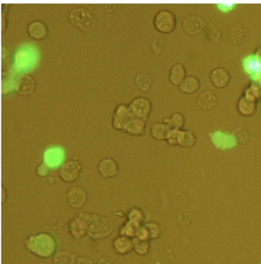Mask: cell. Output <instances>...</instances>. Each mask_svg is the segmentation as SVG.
<instances>
[{"instance_id": "cell-4", "label": "cell", "mask_w": 261, "mask_h": 264, "mask_svg": "<svg viewBox=\"0 0 261 264\" xmlns=\"http://www.w3.org/2000/svg\"><path fill=\"white\" fill-rule=\"evenodd\" d=\"M154 27L162 33H171L177 26L176 14L169 9L158 11L154 18Z\"/></svg>"}, {"instance_id": "cell-9", "label": "cell", "mask_w": 261, "mask_h": 264, "mask_svg": "<svg viewBox=\"0 0 261 264\" xmlns=\"http://www.w3.org/2000/svg\"><path fill=\"white\" fill-rule=\"evenodd\" d=\"M36 88V79L29 73H23L15 79V90L20 96H32Z\"/></svg>"}, {"instance_id": "cell-5", "label": "cell", "mask_w": 261, "mask_h": 264, "mask_svg": "<svg viewBox=\"0 0 261 264\" xmlns=\"http://www.w3.org/2000/svg\"><path fill=\"white\" fill-rule=\"evenodd\" d=\"M83 171V164L78 159H69L60 167L58 175L64 182L72 184L79 179Z\"/></svg>"}, {"instance_id": "cell-28", "label": "cell", "mask_w": 261, "mask_h": 264, "mask_svg": "<svg viewBox=\"0 0 261 264\" xmlns=\"http://www.w3.org/2000/svg\"><path fill=\"white\" fill-rule=\"evenodd\" d=\"M78 256L68 251L56 253L53 257V264H76Z\"/></svg>"}, {"instance_id": "cell-13", "label": "cell", "mask_w": 261, "mask_h": 264, "mask_svg": "<svg viewBox=\"0 0 261 264\" xmlns=\"http://www.w3.org/2000/svg\"><path fill=\"white\" fill-rule=\"evenodd\" d=\"M206 22L197 15H189L182 21V29L190 35H195L202 32L206 27Z\"/></svg>"}, {"instance_id": "cell-20", "label": "cell", "mask_w": 261, "mask_h": 264, "mask_svg": "<svg viewBox=\"0 0 261 264\" xmlns=\"http://www.w3.org/2000/svg\"><path fill=\"white\" fill-rule=\"evenodd\" d=\"M217 102H219V99L217 95L210 90L202 91L197 99V104L199 108L205 111H210L215 108Z\"/></svg>"}, {"instance_id": "cell-14", "label": "cell", "mask_w": 261, "mask_h": 264, "mask_svg": "<svg viewBox=\"0 0 261 264\" xmlns=\"http://www.w3.org/2000/svg\"><path fill=\"white\" fill-rule=\"evenodd\" d=\"M97 170L104 178H115L120 172L118 162L113 158H104L100 160L97 165Z\"/></svg>"}, {"instance_id": "cell-7", "label": "cell", "mask_w": 261, "mask_h": 264, "mask_svg": "<svg viewBox=\"0 0 261 264\" xmlns=\"http://www.w3.org/2000/svg\"><path fill=\"white\" fill-rule=\"evenodd\" d=\"M166 141L170 145L191 147L195 144L197 138L194 132L189 130L171 129Z\"/></svg>"}, {"instance_id": "cell-38", "label": "cell", "mask_w": 261, "mask_h": 264, "mask_svg": "<svg viewBox=\"0 0 261 264\" xmlns=\"http://www.w3.org/2000/svg\"><path fill=\"white\" fill-rule=\"evenodd\" d=\"M236 3L225 2V3H219L217 4V7L222 12H228L232 10L235 7Z\"/></svg>"}, {"instance_id": "cell-18", "label": "cell", "mask_w": 261, "mask_h": 264, "mask_svg": "<svg viewBox=\"0 0 261 264\" xmlns=\"http://www.w3.org/2000/svg\"><path fill=\"white\" fill-rule=\"evenodd\" d=\"M147 122V120L132 115L123 131L134 136H141L146 131Z\"/></svg>"}, {"instance_id": "cell-21", "label": "cell", "mask_w": 261, "mask_h": 264, "mask_svg": "<svg viewBox=\"0 0 261 264\" xmlns=\"http://www.w3.org/2000/svg\"><path fill=\"white\" fill-rule=\"evenodd\" d=\"M113 248L119 255H126L134 251V239L124 236H119L113 242Z\"/></svg>"}, {"instance_id": "cell-1", "label": "cell", "mask_w": 261, "mask_h": 264, "mask_svg": "<svg viewBox=\"0 0 261 264\" xmlns=\"http://www.w3.org/2000/svg\"><path fill=\"white\" fill-rule=\"evenodd\" d=\"M25 246L31 254L39 258L54 257L58 251V243L56 237L49 232H40L29 236Z\"/></svg>"}, {"instance_id": "cell-19", "label": "cell", "mask_w": 261, "mask_h": 264, "mask_svg": "<svg viewBox=\"0 0 261 264\" xmlns=\"http://www.w3.org/2000/svg\"><path fill=\"white\" fill-rule=\"evenodd\" d=\"M69 232L75 238L81 239L88 235V223L81 214L71 221Z\"/></svg>"}, {"instance_id": "cell-32", "label": "cell", "mask_w": 261, "mask_h": 264, "mask_svg": "<svg viewBox=\"0 0 261 264\" xmlns=\"http://www.w3.org/2000/svg\"><path fill=\"white\" fill-rule=\"evenodd\" d=\"M150 249L151 245L149 241L140 240L138 239L134 238V251L137 255L141 256V257L147 255L150 251Z\"/></svg>"}, {"instance_id": "cell-24", "label": "cell", "mask_w": 261, "mask_h": 264, "mask_svg": "<svg viewBox=\"0 0 261 264\" xmlns=\"http://www.w3.org/2000/svg\"><path fill=\"white\" fill-rule=\"evenodd\" d=\"M187 70L182 63H178L174 64L170 68L169 74V82L172 85L179 86L187 77Z\"/></svg>"}, {"instance_id": "cell-25", "label": "cell", "mask_w": 261, "mask_h": 264, "mask_svg": "<svg viewBox=\"0 0 261 264\" xmlns=\"http://www.w3.org/2000/svg\"><path fill=\"white\" fill-rule=\"evenodd\" d=\"M179 87V90L185 94H194L200 88L201 82L196 76H188Z\"/></svg>"}, {"instance_id": "cell-17", "label": "cell", "mask_w": 261, "mask_h": 264, "mask_svg": "<svg viewBox=\"0 0 261 264\" xmlns=\"http://www.w3.org/2000/svg\"><path fill=\"white\" fill-rule=\"evenodd\" d=\"M245 71L254 80L261 77V59L255 55H250L243 60Z\"/></svg>"}, {"instance_id": "cell-33", "label": "cell", "mask_w": 261, "mask_h": 264, "mask_svg": "<svg viewBox=\"0 0 261 264\" xmlns=\"http://www.w3.org/2000/svg\"><path fill=\"white\" fill-rule=\"evenodd\" d=\"M143 225L149 233V240H156L161 236L163 231L161 227L157 222L149 221Z\"/></svg>"}, {"instance_id": "cell-16", "label": "cell", "mask_w": 261, "mask_h": 264, "mask_svg": "<svg viewBox=\"0 0 261 264\" xmlns=\"http://www.w3.org/2000/svg\"><path fill=\"white\" fill-rule=\"evenodd\" d=\"M210 80L216 88H224L231 82V76L228 69L223 67L214 68L210 73Z\"/></svg>"}, {"instance_id": "cell-35", "label": "cell", "mask_w": 261, "mask_h": 264, "mask_svg": "<svg viewBox=\"0 0 261 264\" xmlns=\"http://www.w3.org/2000/svg\"><path fill=\"white\" fill-rule=\"evenodd\" d=\"M51 168L46 164L42 162L36 167V174L40 178H46L50 174Z\"/></svg>"}, {"instance_id": "cell-29", "label": "cell", "mask_w": 261, "mask_h": 264, "mask_svg": "<svg viewBox=\"0 0 261 264\" xmlns=\"http://www.w3.org/2000/svg\"><path fill=\"white\" fill-rule=\"evenodd\" d=\"M30 52L26 49H20L15 54V68L17 69H24L27 68L28 66L30 65L32 62H30Z\"/></svg>"}, {"instance_id": "cell-6", "label": "cell", "mask_w": 261, "mask_h": 264, "mask_svg": "<svg viewBox=\"0 0 261 264\" xmlns=\"http://www.w3.org/2000/svg\"><path fill=\"white\" fill-rule=\"evenodd\" d=\"M66 152L61 145H53L47 147L43 152V162L51 169L58 168L66 162Z\"/></svg>"}, {"instance_id": "cell-15", "label": "cell", "mask_w": 261, "mask_h": 264, "mask_svg": "<svg viewBox=\"0 0 261 264\" xmlns=\"http://www.w3.org/2000/svg\"><path fill=\"white\" fill-rule=\"evenodd\" d=\"M27 32L31 38L40 41L45 40L49 35V28L43 20H35L28 25Z\"/></svg>"}, {"instance_id": "cell-42", "label": "cell", "mask_w": 261, "mask_h": 264, "mask_svg": "<svg viewBox=\"0 0 261 264\" xmlns=\"http://www.w3.org/2000/svg\"><path fill=\"white\" fill-rule=\"evenodd\" d=\"M254 55H257V56H258L259 58L261 59V48H259V49H257V50H256Z\"/></svg>"}, {"instance_id": "cell-8", "label": "cell", "mask_w": 261, "mask_h": 264, "mask_svg": "<svg viewBox=\"0 0 261 264\" xmlns=\"http://www.w3.org/2000/svg\"><path fill=\"white\" fill-rule=\"evenodd\" d=\"M129 107L133 116L148 121L152 113L154 105L150 99L144 96H138L131 101Z\"/></svg>"}, {"instance_id": "cell-36", "label": "cell", "mask_w": 261, "mask_h": 264, "mask_svg": "<svg viewBox=\"0 0 261 264\" xmlns=\"http://www.w3.org/2000/svg\"><path fill=\"white\" fill-rule=\"evenodd\" d=\"M208 37L210 40L213 42H219L222 39V32L219 29L213 28L208 31Z\"/></svg>"}, {"instance_id": "cell-11", "label": "cell", "mask_w": 261, "mask_h": 264, "mask_svg": "<svg viewBox=\"0 0 261 264\" xmlns=\"http://www.w3.org/2000/svg\"><path fill=\"white\" fill-rule=\"evenodd\" d=\"M211 142L217 148L228 150L234 148L237 144V140L234 134L229 132L217 131L210 134Z\"/></svg>"}, {"instance_id": "cell-39", "label": "cell", "mask_w": 261, "mask_h": 264, "mask_svg": "<svg viewBox=\"0 0 261 264\" xmlns=\"http://www.w3.org/2000/svg\"><path fill=\"white\" fill-rule=\"evenodd\" d=\"M76 264H96L94 260L91 257H87V256H81L78 257L77 260Z\"/></svg>"}, {"instance_id": "cell-2", "label": "cell", "mask_w": 261, "mask_h": 264, "mask_svg": "<svg viewBox=\"0 0 261 264\" xmlns=\"http://www.w3.org/2000/svg\"><path fill=\"white\" fill-rule=\"evenodd\" d=\"M88 223V235L94 240L109 237L114 231V224L109 218L97 214L81 213Z\"/></svg>"}, {"instance_id": "cell-27", "label": "cell", "mask_w": 261, "mask_h": 264, "mask_svg": "<svg viewBox=\"0 0 261 264\" xmlns=\"http://www.w3.org/2000/svg\"><path fill=\"white\" fill-rule=\"evenodd\" d=\"M171 128L167 124L164 122H154L150 127V134L153 138L159 141L167 139L168 135Z\"/></svg>"}, {"instance_id": "cell-3", "label": "cell", "mask_w": 261, "mask_h": 264, "mask_svg": "<svg viewBox=\"0 0 261 264\" xmlns=\"http://www.w3.org/2000/svg\"><path fill=\"white\" fill-rule=\"evenodd\" d=\"M69 20L72 26L84 32H92L97 26V20L91 11L84 7H75L70 11Z\"/></svg>"}, {"instance_id": "cell-26", "label": "cell", "mask_w": 261, "mask_h": 264, "mask_svg": "<svg viewBox=\"0 0 261 264\" xmlns=\"http://www.w3.org/2000/svg\"><path fill=\"white\" fill-rule=\"evenodd\" d=\"M134 83L139 89L148 92L150 91L154 85V79L149 73L139 72L136 74Z\"/></svg>"}, {"instance_id": "cell-40", "label": "cell", "mask_w": 261, "mask_h": 264, "mask_svg": "<svg viewBox=\"0 0 261 264\" xmlns=\"http://www.w3.org/2000/svg\"><path fill=\"white\" fill-rule=\"evenodd\" d=\"M96 264H116L115 261L113 260V258L110 257H102L99 259L98 261Z\"/></svg>"}, {"instance_id": "cell-30", "label": "cell", "mask_w": 261, "mask_h": 264, "mask_svg": "<svg viewBox=\"0 0 261 264\" xmlns=\"http://www.w3.org/2000/svg\"><path fill=\"white\" fill-rule=\"evenodd\" d=\"M142 226L137 224L135 222L128 220L120 229V236L134 239L137 237V232Z\"/></svg>"}, {"instance_id": "cell-12", "label": "cell", "mask_w": 261, "mask_h": 264, "mask_svg": "<svg viewBox=\"0 0 261 264\" xmlns=\"http://www.w3.org/2000/svg\"><path fill=\"white\" fill-rule=\"evenodd\" d=\"M132 116L129 105L125 103L119 104L115 109L112 118V125L115 129L123 131L128 121Z\"/></svg>"}, {"instance_id": "cell-23", "label": "cell", "mask_w": 261, "mask_h": 264, "mask_svg": "<svg viewBox=\"0 0 261 264\" xmlns=\"http://www.w3.org/2000/svg\"><path fill=\"white\" fill-rule=\"evenodd\" d=\"M256 102L257 100L245 95L243 97L239 99L237 102V110L243 116H252L255 113L256 107H257Z\"/></svg>"}, {"instance_id": "cell-10", "label": "cell", "mask_w": 261, "mask_h": 264, "mask_svg": "<svg viewBox=\"0 0 261 264\" xmlns=\"http://www.w3.org/2000/svg\"><path fill=\"white\" fill-rule=\"evenodd\" d=\"M66 200L71 208L76 210L81 209L88 203V192L81 186H73L68 191Z\"/></svg>"}, {"instance_id": "cell-37", "label": "cell", "mask_w": 261, "mask_h": 264, "mask_svg": "<svg viewBox=\"0 0 261 264\" xmlns=\"http://www.w3.org/2000/svg\"><path fill=\"white\" fill-rule=\"evenodd\" d=\"M3 7H2V25H3V27H2V30H3V32H5L6 28H7L8 26V12H9V6H3V5L2 4Z\"/></svg>"}, {"instance_id": "cell-34", "label": "cell", "mask_w": 261, "mask_h": 264, "mask_svg": "<svg viewBox=\"0 0 261 264\" xmlns=\"http://www.w3.org/2000/svg\"><path fill=\"white\" fill-rule=\"evenodd\" d=\"M145 218H146V216H145L144 213L139 208H132L128 214V220L135 222L140 226L144 224L143 222H144Z\"/></svg>"}, {"instance_id": "cell-41", "label": "cell", "mask_w": 261, "mask_h": 264, "mask_svg": "<svg viewBox=\"0 0 261 264\" xmlns=\"http://www.w3.org/2000/svg\"><path fill=\"white\" fill-rule=\"evenodd\" d=\"M2 194H3V195H2V200H3V203H5L6 201H7L8 200V192L7 189L5 188V187H3V191H2Z\"/></svg>"}, {"instance_id": "cell-22", "label": "cell", "mask_w": 261, "mask_h": 264, "mask_svg": "<svg viewBox=\"0 0 261 264\" xmlns=\"http://www.w3.org/2000/svg\"><path fill=\"white\" fill-rule=\"evenodd\" d=\"M228 40L231 44H243L248 38V30L239 24L233 25L228 32Z\"/></svg>"}, {"instance_id": "cell-31", "label": "cell", "mask_w": 261, "mask_h": 264, "mask_svg": "<svg viewBox=\"0 0 261 264\" xmlns=\"http://www.w3.org/2000/svg\"><path fill=\"white\" fill-rule=\"evenodd\" d=\"M163 122L167 124L171 129H182L185 125V119L182 113L175 112L170 117L164 118Z\"/></svg>"}]
</instances>
